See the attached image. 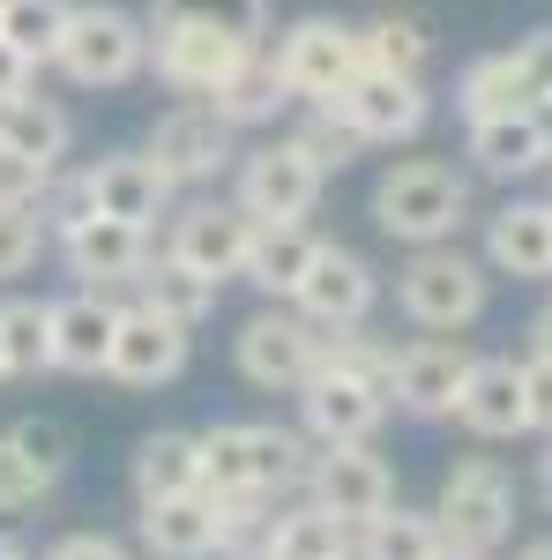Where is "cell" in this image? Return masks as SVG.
Listing matches in <instances>:
<instances>
[{
  "instance_id": "23",
  "label": "cell",
  "mask_w": 552,
  "mask_h": 560,
  "mask_svg": "<svg viewBox=\"0 0 552 560\" xmlns=\"http://www.w3.org/2000/svg\"><path fill=\"white\" fill-rule=\"evenodd\" d=\"M485 269L552 277V202H508L485 217Z\"/></svg>"
},
{
  "instance_id": "5",
  "label": "cell",
  "mask_w": 552,
  "mask_h": 560,
  "mask_svg": "<svg viewBox=\"0 0 552 560\" xmlns=\"http://www.w3.org/2000/svg\"><path fill=\"white\" fill-rule=\"evenodd\" d=\"M321 165L298 150L292 135H277V142H261V150H239V165H232V202L255 217V224H306L314 202H321Z\"/></svg>"
},
{
  "instance_id": "44",
  "label": "cell",
  "mask_w": 552,
  "mask_h": 560,
  "mask_svg": "<svg viewBox=\"0 0 552 560\" xmlns=\"http://www.w3.org/2000/svg\"><path fill=\"white\" fill-rule=\"evenodd\" d=\"M515 75H522V97L545 113V105H552V31L515 38Z\"/></svg>"
},
{
  "instance_id": "11",
  "label": "cell",
  "mask_w": 552,
  "mask_h": 560,
  "mask_svg": "<svg viewBox=\"0 0 552 560\" xmlns=\"http://www.w3.org/2000/svg\"><path fill=\"white\" fill-rule=\"evenodd\" d=\"M298 419H306V441L337 448V441H374L388 419V388L351 374L337 359H321V374L298 388Z\"/></svg>"
},
{
  "instance_id": "56",
  "label": "cell",
  "mask_w": 552,
  "mask_h": 560,
  "mask_svg": "<svg viewBox=\"0 0 552 560\" xmlns=\"http://www.w3.org/2000/svg\"><path fill=\"white\" fill-rule=\"evenodd\" d=\"M337 560H359V553H337Z\"/></svg>"
},
{
  "instance_id": "45",
  "label": "cell",
  "mask_w": 552,
  "mask_h": 560,
  "mask_svg": "<svg viewBox=\"0 0 552 560\" xmlns=\"http://www.w3.org/2000/svg\"><path fill=\"white\" fill-rule=\"evenodd\" d=\"M15 433V441H23V448H31V456H38L45 471L60 478L68 471V456H75V448H68V427H60V419H23V427H8Z\"/></svg>"
},
{
  "instance_id": "25",
  "label": "cell",
  "mask_w": 552,
  "mask_h": 560,
  "mask_svg": "<svg viewBox=\"0 0 552 560\" xmlns=\"http://www.w3.org/2000/svg\"><path fill=\"white\" fill-rule=\"evenodd\" d=\"M314 255H321V240L306 232V224H255V247H247V284L255 292H269V300H292L298 277L314 269Z\"/></svg>"
},
{
  "instance_id": "21",
  "label": "cell",
  "mask_w": 552,
  "mask_h": 560,
  "mask_svg": "<svg viewBox=\"0 0 552 560\" xmlns=\"http://www.w3.org/2000/svg\"><path fill=\"white\" fill-rule=\"evenodd\" d=\"M113 329H120V306L105 300V292L52 300V374H105Z\"/></svg>"
},
{
  "instance_id": "30",
  "label": "cell",
  "mask_w": 552,
  "mask_h": 560,
  "mask_svg": "<svg viewBox=\"0 0 552 560\" xmlns=\"http://www.w3.org/2000/svg\"><path fill=\"white\" fill-rule=\"evenodd\" d=\"M210 105L232 120V128H269V120L292 105V90H284V75H277V60H269V52H255V60H247V68H239L224 90H210Z\"/></svg>"
},
{
  "instance_id": "18",
  "label": "cell",
  "mask_w": 552,
  "mask_h": 560,
  "mask_svg": "<svg viewBox=\"0 0 552 560\" xmlns=\"http://www.w3.org/2000/svg\"><path fill=\"white\" fill-rule=\"evenodd\" d=\"M90 195H97V217H120V224H157L172 210V179L150 150H113L90 165Z\"/></svg>"
},
{
  "instance_id": "17",
  "label": "cell",
  "mask_w": 552,
  "mask_h": 560,
  "mask_svg": "<svg viewBox=\"0 0 552 560\" xmlns=\"http://www.w3.org/2000/svg\"><path fill=\"white\" fill-rule=\"evenodd\" d=\"M60 255H68V277L83 292H120V284L134 292V277L150 269V232L120 224V217H90L75 240H60Z\"/></svg>"
},
{
  "instance_id": "55",
  "label": "cell",
  "mask_w": 552,
  "mask_h": 560,
  "mask_svg": "<svg viewBox=\"0 0 552 560\" xmlns=\"http://www.w3.org/2000/svg\"><path fill=\"white\" fill-rule=\"evenodd\" d=\"M0 382H8V351H0Z\"/></svg>"
},
{
  "instance_id": "26",
  "label": "cell",
  "mask_w": 552,
  "mask_h": 560,
  "mask_svg": "<svg viewBox=\"0 0 552 560\" xmlns=\"http://www.w3.org/2000/svg\"><path fill=\"white\" fill-rule=\"evenodd\" d=\"M68 142H75V120H68L60 105H45V97L0 105V150H8V158H31L38 173H60Z\"/></svg>"
},
{
  "instance_id": "29",
  "label": "cell",
  "mask_w": 552,
  "mask_h": 560,
  "mask_svg": "<svg viewBox=\"0 0 552 560\" xmlns=\"http://www.w3.org/2000/svg\"><path fill=\"white\" fill-rule=\"evenodd\" d=\"M134 300L195 329V322L216 306V277H202V269H187V261H172V255H150V269L134 277Z\"/></svg>"
},
{
  "instance_id": "2",
  "label": "cell",
  "mask_w": 552,
  "mask_h": 560,
  "mask_svg": "<svg viewBox=\"0 0 552 560\" xmlns=\"http://www.w3.org/2000/svg\"><path fill=\"white\" fill-rule=\"evenodd\" d=\"M493 300V277H485V261L463 255L456 240H441V247H411V261L396 269V306H403V322L425 329V337H456L470 329L478 314Z\"/></svg>"
},
{
  "instance_id": "34",
  "label": "cell",
  "mask_w": 552,
  "mask_h": 560,
  "mask_svg": "<svg viewBox=\"0 0 552 560\" xmlns=\"http://www.w3.org/2000/svg\"><path fill=\"white\" fill-rule=\"evenodd\" d=\"M210 501H216V553L224 560H269V538H277L269 493H210Z\"/></svg>"
},
{
  "instance_id": "51",
  "label": "cell",
  "mask_w": 552,
  "mask_h": 560,
  "mask_svg": "<svg viewBox=\"0 0 552 560\" xmlns=\"http://www.w3.org/2000/svg\"><path fill=\"white\" fill-rule=\"evenodd\" d=\"M538 493H545V509H552V448L538 456Z\"/></svg>"
},
{
  "instance_id": "32",
  "label": "cell",
  "mask_w": 552,
  "mask_h": 560,
  "mask_svg": "<svg viewBox=\"0 0 552 560\" xmlns=\"http://www.w3.org/2000/svg\"><path fill=\"white\" fill-rule=\"evenodd\" d=\"M359 60L388 68V75H425L433 38H425L419 15H374V23H359Z\"/></svg>"
},
{
  "instance_id": "39",
  "label": "cell",
  "mask_w": 552,
  "mask_h": 560,
  "mask_svg": "<svg viewBox=\"0 0 552 560\" xmlns=\"http://www.w3.org/2000/svg\"><path fill=\"white\" fill-rule=\"evenodd\" d=\"M60 478L45 471L38 456L15 441V433H0V516H23V509H38L45 493H52Z\"/></svg>"
},
{
  "instance_id": "1",
  "label": "cell",
  "mask_w": 552,
  "mask_h": 560,
  "mask_svg": "<svg viewBox=\"0 0 552 560\" xmlns=\"http://www.w3.org/2000/svg\"><path fill=\"white\" fill-rule=\"evenodd\" d=\"M463 217H470V179L456 165H441V158H403L374 187V224H381L388 240H403V247L456 240Z\"/></svg>"
},
{
  "instance_id": "33",
  "label": "cell",
  "mask_w": 552,
  "mask_h": 560,
  "mask_svg": "<svg viewBox=\"0 0 552 560\" xmlns=\"http://www.w3.org/2000/svg\"><path fill=\"white\" fill-rule=\"evenodd\" d=\"M8 374H52V300H0Z\"/></svg>"
},
{
  "instance_id": "41",
  "label": "cell",
  "mask_w": 552,
  "mask_h": 560,
  "mask_svg": "<svg viewBox=\"0 0 552 560\" xmlns=\"http://www.w3.org/2000/svg\"><path fill=\"white\" fill-rule=\"evenodd\" d=\"M38 210H45V232H52V240H75L90 217H97V195H90V165H83V173H52V179H45Z\"/></svg>"
},
{
  "instance_id": "4",
  "label": "cell",
  "mask_w": 552,
  "mask_h": 560,
  "mask_svg": "<svg viewBox=\"0 0 552 560\" xmlns=\"http://www.w3.org/2000/svg\"><path fill=\"white\" fill-rule=\"evenodd\" d=\"M52 68L75 90H120L150 68V31L128 8H75L60 45H52Z\"/></svg>"
},
{
  "instance_id": "52",
  "label": "cell",
  "mask_w": 552,
  "mask_h": 560,
  "mask_svg": "<svg viewBox=\"0 0 552 560\" xmlns=\"http://www.w3.org/2000/svg\"><path fill=\"white\" fill-rule=\"evenodd\" d=\"M515 560H552V538H530V546H522Z\"/></svg>"
},
{
  "instance_id": "46",
  "label": "cell",
  "mask_w": 552,
  "mask_h": 560,
  "mask_svg": "<svg viewBox=\"0 0 552 560\" xmlns=\"http://www.w3.org/2000/svg\"><path fill=\"white\" fill-rule=\"evenodd\" d=\"M38 90V60L23 52V45L0 38V105H15V97H31Z\"/></svg>"
},
{
  "instance_id": "16",
  "label": "cell",
  "mask_w": 552,
  "mask_h": 560,
  "mask_svg": "<svg viewBox=\"0 0 552 560\" xmlns=\"http://www.w3.org/2000/svg\"><path fill=\"white\" fill-rule=\"evenodd\" d=\"M247 247H255V217L239 210V202H187V210L172 217V240H165L172 261L202 269L216 284L247 269Z\"/></svg>"
},
{
  "instance_id": "57",
  "label": "cell",
  "mask_w": 552,
  "mask_h": 560,
  "mask_svg": "<svg viewBox=\"0 0 552 560\" xmlns=\"http://www.w3.org/2000/svg\"><path fill=\"white\" fill-rule=\"evenodd\" d=\"M545 120H552V105H545Z\"/></svg>"
},
{
  "instance_id": "28",
  "label": "cell",
  "mask_w": 552,
  "mask_h": 560,
  "mask_svg": "<svg viewBox=\"0 0 552 560\" xmlns=\"http://www.w3.org/2000/svg\"><path fill=\"white\" fill-rule=\"evenodd\" d=\"M314 471V441L298 427H247V478L261 493H306Z\"/></svg>"
},
{
  "instance_id": "35",
  "label": "cell",
  "mask_w": 552,
  "mask_h": 560,
  "mask_svg": "<svg viewBox=\"0 0 552 560\" xmlns=\"http://www.w3.org/2000/svg\"><path fill=\"white\" fill-rule=\"evenodd\" d=\"M351 553V523H337L329 509H277V538H269V560H337Z\"/></svg>"
},
{
  "instance_id": "8",
  "label": "cell",
  "mask_w": 552,
  "mask_h": 560,
  "mask_svg": "<svg viewBox=\"0 0 552 560\" xmlns=\"http://www.w3.org/2000/svg\"><path fill=\"white\" fill-rule=\"evenodd\" d=\"M261 45L232 38V31H210V23H150V68L157 83H172L179 97H210L224 90Z\"/></svg>"
},
{
  "instance_id": "9",
  "label": "cell",
  "mask_w": 552,
  "mask_h": 560,
  "mask_svg": "<svg viewBox=\"0 0 552 560\" xmlns=\"http://www.w3.org/2000/svg\"><path fill=\"white\" fill-rule=\"evenodd\" d=\"M150 158L165 165L172 187H210L224 165H239V128L216 113L210 97H187V105H172L150 128Z\"/></svg>"
},
{
  "instance_id": "14",
  "label": "cell",
  "mask_w": 552,
  "mask_h": 560,
  "mask_svg": "<svg viewBox=\"0 0 552 560\" xmlns=\"http://www.w3.org/2000/svg\"><path fill=\"white\" fill-rule=\"evenodd\" d=\"M105 374L128 388H165L187 374V322H172L157 306H120V329H113V359Z\"/></svg>"
},
{
  "instance_id": "10",
  "label": "cell",
  "mask_w": 552,
  "mask_h": 560,
  "mask_svg": "<svg viewBox=\"0 0 552 560\" xmlns=\"http://www.w3.org/2000/svg\"><path fill=\"white\" fill-rule=\"evenodd\" d=\"M306 501L329 509L337 523H374L396 501V471L374 456V441H337V448H314V471H306Z\"/></svg>"
},
{
  "instance_id": "19",
  "label": "cell",
  "mask_w": 552,
  "mask_h": 560,
  "mask_svg": "<svg viewBox=\"0 0 552 560\" xmlns=\"http://www.w3.org/2000/svg\"><path fill=\"white\" fill-rule=\"evenodd\" d=\"M470 165L485 179H530L552 173V120L545 113H501V120H470Z\"/></svg>"
},
{
  "instance_id": "54",
  "label": "cell",
  "mask_w": 552,
  "mask_h": 560,
  "mask_svg": "<svg viewBox=\"0 0 552 560\" xmlns=\"http://www.w3.org/2000/svg\"><path fill=\"white\" fill-rule=\"evenodd\" d=\"M441 560H493V553H441Z\"/></svg>"
},
{
  "instance_id": "31",
  "label": "cell",
  "mask_w": 552,
  "mask_h": 560,
  "mask_svg": "<svg viewBox=\"0 0 552 560\" xmlns=\"http://www.w3.org/2000/svg\"><path fill=\"white\" fill-rule=\"evenodd\" d=\"M456 105H463V120L538 113V105L522 97V75H515V52H478V60L463 68V83H456Z\"/></svg>"
},
{
  "instance_id": "49",
  "label": "cell",
  "mask_w": 552,
  "mask_h": 560,
  "mask_svg": "<svg viewBox=\"0 0 552 560\" xmlns=\"http://www.w3.org/2000/svg\"><path fill=\"white\" fill-rule=\"evenodd\" d=\"M45 179L52 173H38L31 158H8V150H0V202H38Z\"/></svg>"
},
{
  "instance_id": "40",
  "label": "cell",
  "mask_w": 552,
  "mask_h": 560,
  "mask_svg": "<svg viewBox=\"0 0 552 560\" xmlns=\"http://www.w3.org/2000/svg\"><path fill=\"white\" fill-rule=\"evenodd\" d=\"M202 493H261L255 478H247V427L202 433Z\"/></svg>"
},
{
  "instance_id": "3",
  "label": "cell",
  "mask_w": 552,
  "mask_h": 560,
  "mask_svg": "<svg viewBox=\"0 0 552 560\" xmlns=\"http://www.w3.org/2000/svg\"><path fill=\"white\" fill-rule=\"evenodd\" d=\"M433 523L448 553H501L515 530V478L501 456H456L441 493H433Z\"/></svg>"
},
{
  "instance_id": "6",
  "label": "cell",
  "mask_w": 552,
  "mask_h": 560,
  "mask_svg": "<svg viewBox=\"0 0 552 560\" xmlns=\"http://www.w3.org/2000/svg\"><path fill=\"white\" fill-rule=\"evenodd\" d=\"M239 374L255 388H277V396H298V388L321 374L329 359V329L306 322V314H284V306H261L255 322H239Z\"/></svg>"
},
{
  "instance_id": "13",
  "label": "cell",
  "mask_w": 552,
  "mask_h": 560,
  "mask_svg": "<svg viewBox=\"0 0 552 560\" xmlns=\"http://www.w3.org/2000/svg\"><path fill=\"white\" fill-rule=\"evenodd\" d=\"M463 382H470V351L448 345V337H419V345L396 351V366H388V404L403 419H456Z\"/></svg>"
},
{
  "instance_id": "20",
  "label": "cell",
  "mask_w": 552,
  "mask_h": 560,
  "mask_svg": "<svg viewBox=\"0 0 552 560\" xmlns=\"http://www.w3.org/2000/svg\"><path fill=\"white\" fill-rule=\"evenodd\" d=\"M456 419H463V433H478V441H515V433H530L522 366H515V359H470V382H463Z\"/></svg>"
},
{
  "instance_id": "58",
  "label": "cell",
  "mask_w": 552,
  "mask_h": 560,
  "mask_svg": "<svg viewBox=\"0 0 552 560\" xmlns=\"http://www.w3.org/2000/svg\"><path fill=\"white\" fill-rule=\"evenodd\" d=\"M0 8H8V0H0Z\"/></svg>"
},
{
  "instance_id": "48",
  "label": "cell",
  "mask_w": 552,
  "mask_h": 560,
  "mask_svg": "<svg viewBox=\"0 0 552 560\" xmlns=\"http://www.w3.org/2000/svg\"><path fill=\"white\" fill-rule=\"evenodd\" d=\"M45 560H134V553L120 546V538H105V530H68Z\"/></svg>"
},
{
  "instance_id": "27",
  "label": "cell",
  "mask_w": 552,
  "mask_h": 560,
  "mask_svg": "<svg viewBox=\"0 0 552 560\" xmlns=\"http://www.w3.org/2000/svg\"><path fill=\"white\" fill-rule=\"evenodd\" d=\"M351 553H359V560H441L448 546H441L433 509H396V501H388L374 523L351 530Z\"/></svg>"
},
{
  "instance_id": "42",
  "label": "cell",
  "mask_w": 552,
  "mask_h": 560,
  "mask_svg": "<svg viewBox=\"0 0 552 560\" xmlns=\"http://www.w3.org/2000/svg\"><path fill=\"white\" fill-rule=\"evenodd\" d=\"M45 247V210L38 202H0V284L23 277Z\"/></svg>"
},
{
  "instance_id": "36",
  "label": "cell",
  "mask_w": 552,
  "mask_h": 560,
  "mask_svg": "<svg viewBox=\"0 0 552 560\" xmlns=\"http://www.w3.org/2000/svg\"><path fill=\"white\" fill-rule=\"evenodd\" d=\"M150 23H210L232 38H269V0H150Z\"/></svg>"
},
{
  "instance_id": "22",
  "label": "cell",
  "mask_w": 552,
  "mask_h": 560,
  "mask_svg": "<svg viewBox=\"0 0 552 560\" xmlns=\"http://www.w3.org/2000/svg\"><path fill=\"white\" fill-rule=\"evenodd\" d=\"M134 538L157 560H210L216 553V501L210 493H165V501H142Z\"/></svg>"
},
{
  "instance_id": "12",
  "label": "cell",
  "mask_w": 552,
  "mask_h": 560,
  "mask_svg": "<svg viewBox=\"0 0 552 560\" xmlns=\"http://www.w3.org/2000/svg\"><path fill=\"white\" fill-rule=\"evenodd\" d=\"M329 105L366 135V150H374V142H411V135H425V120H433L425 83L419 75H388V68H359Z\"/></svg>"
},
{
  "instance_id": "50",
  "label": "cell",
  "mask_w": 552,
  "mask_h": 560,
  "mask_svg": "<svg viewBox=\"0 0 552 560\" xmlns=\"http://www.w3.org/2000/svg\"><path fill=\"white\" fill-rule=\"evenodd\" d=\"M530 359H552V306L530 314Z\"/></svg>"
},
{
  "instance_id": "7",
  "label": "cell",
  "mask_w": 552,
  "mask_h": 560,
  "mask_svg": "<svg viewBox=\"0 0 552 560\" xmlns=\"http://www.w3.org/2000/svg\"><path fill=\"white\" fill-rule=\"evenodd\" d=\"M277 75H284V90L292 97H306V105H329L366 60H359V23H337V15H298L292 31L277 38Z\"/></svg>"
},
{
  "instance_id": "15",
  "label": "cell",
  "mask_w": 552,
  "mask_h": 560,
  "mask_svg": "<svg viewBox=\"0 0 552 560\" xmlns=\"http://www.w3.org/2000/svg\"><path fill=\"white\" fill-rule=\"evenodd\" d=\"M374 300H381V277L366 269V255L329 247V240H321L314 269L298 277V292H292V306L306 322H321V329H359V322L374 314Z\"/></svg>"
},
{
  "instance_id": "53",
  "label": "cell",
  "mask_w": 552,
  "mask_h": 560,
  "mask_svg": "<svg viewBox=\"0 0 552 560\" xmlns=\"http://www.w3.org/2000/svg\"><path fill=\"white\" fill-rule=\"evenodd\" d=\"M0 560H31V553H23V546H15V538H0Z\"/></svg>"
},
{
  "instance_id": "37",
  "label": "cell",
  "mask_w": 552,
  "mask_h": 560,
  "mask_svg": "<svg viewBox=\"0 0 552 560\" xmlns=\"http://www.w3.org/2000/svg\"><path fill=\"white\" fill-rule=\"evenodd\" d=\"M292 142L314 158V165H321V173H343V165H359V158H366V135L351 128L337 105H314V113L292 128Z\"/></svg>"
},
{
  "instance_id": "24",
  "label": "cell",
  "mask_w": 552,
  "mask_h": 560,
  "mask_svg": "<svg viewBox=\"0 0 552 560\" xmlns=\"http://www.w3.org/2000/svg\"><path fill=\"white\" fill-rule=\"evenodd\" d=\"M165 493H202V433L157 427L134 441V501H165Z\"/></svg>"
},
{
  "instance_id": "43",
  "label": "cell",
  "mask_w": 552,
  "mask_h": 560,
  "mask_svg": "<svg viewBox=\"0 0 552 560\" xmlns=\"http://www.w3.org/2000/svg\"><path fill=\"white\" fill-rule=\"evenodd\" d=\"M329 359H337V366H351V374H366V382H381V388H388L396 345H388V337H374V329L359 322V329H329Z\"/></svg>"
},
{
  "instance_id": "38",
  "label": "cell",
  "mask_w": 552,
  "mask_h": 560,
  "mask_svg": "<svg viewBox=\"0 0 552 560\" xmlns=\"http://www.w3.org/2000/svg\"><path fill=\"white\" fill-rule=\"evenodd\" d=\"M68 15H75L68 0H8V8H0V38L23 45V52L45 68L52 45H60V31H68Z\"/></svg>"
},
{
  "instance_id": "47",
  "label": "cell",
  "mask_w": 552,
  "mask_h": 560,
  "mask_svg": "<svg viewBox=\"0 0 552 560\" xmlns=\"http://www.w3.org/2000/svg\"><path fill=\"white\" fill-rule=\"evenodd\" d=\"M522 396H530V433H552V359H522Z\"/></svg>"
}]
</instances>
